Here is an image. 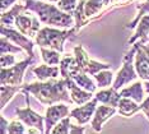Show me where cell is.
Returning <instances> with one entry per match:
<instances>
[{"label": "cell", "instance_id": "7402d4cb", "mask_svg": "<svg viewBox=\"0 0 149 134\" xmlns=\"http://www.w3.org/2000/svg\"><path fill=\"white\" fill-rule=\"evenodd\" d=\"M27 8L26 5H21V4H17L13 8L6 13H3L1 14V26L6 27V26H12L13 23H15V18L21 14L22 12H24Z\"/></svg>", "mask_w": 149, "mask_h": 134}, {"label": "cell", "instance_id": "f35d334b", "mask_svg": "<svg viewBox=\"0 0 149 134\" xmlns=\"http://www.w3.org/2000/svg\"><path fill=\"white\" fill-rule=\"evenodd\" d=\"M148 46H149V45H148Z\"/></svg>", "mask_w": 149, "mask_h": 134}, {"label": "cell", "instance_id": "5bb4252c", "mask_svg": "<svg viewBox=\"0 0 149 134\" xmlns=\"http://www.w3.org/2000/svg\"><path fill=\"white\" fill-rule=\"evenodd\" d=\"M66 84H68V88H69V91H70V96H72V100H73L74 104L83 105V104H86V102L92 100V92L82 88L72 77L66 78Z\"/></svg>", "mask_w": 149, "mask_h": 134}, {"label": "cell", "instance_id": "8fae6325", "mask_svg": "<svg viewBox=\"0 0 149 134\" xmlns=\"http://www.w3.org/2000/svg\"><path fill=\"white\" fill-rule=\"evenodd\" d=\"M1 36H5L6 39H9L10 41H13L15 45L21 46L23 50L27 51V54L29 56H33V41L31 40V37H27L26 35H23L22 32L12 28H6V27L1 26Z\"/></svg>", "mask_w": 149, "mask_h": 134}, {"label": "cell", "instance_id": "8992f818", "mask_svg": "<svg viewBox=\"0 0 149 134\" xmlns=\"http://www.w3.org/2000/svg\"><path fill=\"white\" fill-rule=\"evenodd\" d=\"M32 61H33V56H29L28 59L19 61V63L12 65V67L1 68V78H0L1 84L21 86L23 82L24 70L27 69V67H28Z\"/></svg>", "mask_w": 149, "mask_h": 134}, {"label": "cell", "instance_id": "4fadbf2b", "mask_svg": "<svg viewBox=\"0 0 149 134\" xmlns=\"http://www.w3.org/2000/svg\"><path fill=\"white\" fill-rule=\"evenodd\" d=\"M97 102H98V100L96 97L92 98L91 101L86 102L84 106H79L77 109H73L70 111V116L73 119H75L79 124H87L91 120V118L93 116V114L96 112Z\"/></svg>", "mask_w": 149, "mask_h": 134}, {"label": "cell", "instance_id": "7c38bea8", "mask_svg": "<svg viewBox=\"0 0 149 134\" xmlns=\"http://www.w3.org/2000/svg\"><path fill=\"white\" fill-rule=\"evenodd\" d=\"M15 114L18 115V118L21 121H23L24 124H27L31 128H36L38 129L41 133H45V129H43V120L45 118L41 116L38 112L33 111V110L29 107H26V109H17Z\"/></svg>", "mask_w": 149, "mask_h": 134}, {"label": "cell", "instance_id": "9c48e42d", "mask_svg": "<svg viewBox=\"0 0 149 134\" xmlns=\"http://www.w3.org/2000/svg\"><path fill=\"white\" fill-rule=\"evenodd\" d=\"M136 55H135V70L144 81H149V46L145 43L136 42Z\"/></svg>", "mask_w": 149, "mask_h": 134}, {"label": "cell", "instance_id": "4316f807", "mask_svg": "<svg viewBox=\"0 0 149 134\" xmlns=\"http://www.w3.org/2000/svg\"><path fill=\"white\" fill-rule=\"evenodd\" d=\"M1 46H0V53L1 54H18L22 53V47L18 45H13L9 42V39H6L5 36H1Z\"/></svg>", "mask_w": 149, "mask_h": 134}, {"label": "cell", "instance_id": "3957f363", "mask_svg": "<svg viewBox=\"0 0 149 134\" xmlns=\"http://www.w3.org/2000/svg\"><path fill=\"white\" fill-rule=\"evenodd\" d=\"M77 31L75 27H72L68 31H60L51 27H45L40 29L36 36V43L40 47H49L52 50H57L59 53H64V42Z\"/></svg>", "mask_w": 149, "mask_h": 134}, {"label": "cell", "instance_id": "1f68e13d", "mask_svg": "<svg viewBox=\"0 0 149 134\" xmlns=\"http://www.w3.org/2000/svg\"><path fill=\"white\" fill-rule=\"evenodd\" d=\"M15 64V58L10 54H1V68H8Z\"/></svg>", "mask_w": 149, "mask_h": 134}, {"label": "cell", "instance_id": "6da1fadb", "mask_svg": "<svg viewBox=\"0 0 149 134\" xmlns=\"http://www.w3.org/2000/svg\"><path fill=\"white\" fill-rule=\"evenodd\" d=\"M22 89L28 91L43 105H54L55 102H69L73 104L72 96H69L68 92L66 78H63L60 81H56L55 78H51L49 81H41L31 84L22 86Z\"/></svg>", "mask_w": 149, "mask_h": 134}, {"label": "cell", "instance_id": "44dd1931", "mask_svg": "<svg viewBox=\"0 0 149 134\" xmlns=\"http://www.w3.org/2000/svg\"><path fill=\"white\" fill-rule=\"evenodd\" d=\"M118 114L123 116H133L135 112L140 111V105L135 102L133 98L130 97H121L120 102H118Z\"/></svg>", "mask_w": 149, "mask_h": 134}, {"label": "cell", "instance_id": "e0dca14e", "mask_svg": "<svg viewBox=\"0 0 149 134\" xmlns=\"http://www.w3.org/2000/svg\"><path fill=\"white\" fill-rule=\"evenodd\" d=\"M79 72H82V69H80L75 56L66 55L65 58H63L60 60V74H61L63 78L73 77L74 74L79 73Z\"/></svg>", "mask_w": 149, "mask_h": 134}, {"label": "cell", "instance_id": "d4e9b609", "mask_svg": "<svg viewBox=\"0 0 149 134\" xmlns=\"http://www.w3.org/2000/svg\"><path fill=\"white\" fill-rule=\"evenodd\" d=\"M42 55V60L49 65H57L60 63V54L57 50H52V49H45V47H40Z\"/></svg>", "mask_w": 149, "mask_h": 134}, {"label": "cell", "instance_id": "836d02e7", "mask_svg": "<svg viewBox=\"0 0 149 134\" xmlns=\"http://www.w3.org/2000/svg\"><path fill=\"white\" fill-rule=\"evenodd\" d=\"M15 0H1V13H4L8 8H10V6L14 4Z\"/></svg>", "mask_w": 149, "mask_h": 134}, {"label": "cell", "instance_id": "603a6c76", "mask_svg": "<svg viewBox=\"0 0 149 134\" xmlns=\"http://www.w3.org/2000/svg\"><path fill=\"white\" fill-rule=\"evenodd\" d=\"M1 110L5 109L6 104L12 100V97L14 96V93L22 91V86H12V84H1Z\"/></svg>", "mask_w": 149, "mask_h": 134}, {"label": "cell", "instance_id": "484cf974", "mask_svg": "<svg viewBox=\"0 0 149 134\" xmlns=\"http://www.w3.org/2000/svg\"><path fill=\"white\" fill-rule=\"evenodd\" d=\"M94 79L97 81V86L100 88H106L108 86H111L113 79V74L111 70H100L98 73L94 74Z\"/></svg>", "mask_w": 149, "mask_h": 134}, {"label": "cell", "instance_id": "e575fe53", "mask_svg": "<svg viewBox=\"0 0 149 134\" xmlns=\"http://www.w3.org/2000/svg\"><path fill=\"white\" fill-rule=\"evenodd\" d=\"M0 121H1V133L3 134L8 133L9 125H8V121H6V119L4 118V115H1V118H0Z\"/></svg>", "mask_w": 149, "mask_h": 134}, {"label": "cell", "instance_id": "52a82bcc", "mask_svg": "<svg viewBox=\"0 0 149 134\" xmlns=\"http://www.w3.org/2000/svg\"><path fill=\"white\" fill-rule=\"evenodd\" d=\"M41 20L38 17H36L35 14L31 13H21L18 17L15 18V26L18 28L19 32H22L23 35L31 37V39H36L37 33L40 31L41 27Z\"/></svg>", "mask_w": 149, "mask_h": 134}, {"label": "cell", "instance_id": "4dcf8cb0", "mask_svg": "<svg viewBox=\"0 0 149 134\" xmlns=\"http://www.w3.org/2000/svg\"><path fill=\"white\" fill-rule=\"evenodd\" d=\"M8 133L9 134H23V133H27L24 126L21 121H18V120H13V121L9 124V128H8Z\"/></svg>", "mask_w": 149, "mask_h": 134}, {"label": "cell", "instance_id": "d6a6232c", "mask_svg": "<svg viewBox=\"0 0 149 134\" xmlns=\"http://www.w3.org/2000/svg\"><path fill=\"white\" fill-rule=\"evenodd\" d=\"M140 110L145 114V116L149 119V97L143 100V102L140 104Z\"/></svg>", "mask_w": 149, "mask_h": 134}, {"label": "cell", "instance_id": "f546056e", "mask_svg": "<svg viewBox=\"0 0 149 134\" xmlns=\"http://www.w3.org/2000/svg\"><path fill=\"white\" fill-rule=\"evenodd\" d=\"M57 6H59L63 12L73 14L74 10L77 9L78 4H77V0H59V1H57Z\"/></svg>", "mask_w": 149, "mask_h": 134}, {"label": "cell", "instance_id": "83f0119b", "mask_svg": "<svg viewBox=\"0 0 149 134\" xmlns=\"http://www.w3.org/2000/svg\"><path fill=\"white\" fill-rule=\"evenodd\" d=\"M69 132H70V116L63 118L51 130L52 134H68Z\"/></svg>", "mask_w": 149, "mask_h": 134}, {"label": "cell", "instance_id": "cb8c5ba5", "mask_svg": "<svg viewBox=\"0 0 149 134\" xmlns=\"http://www.w3.org/2000/svg\"><path fill=\"white\" fill-rule=\"evenodd\" d=\"M72 78L82 88L87 89V91H89V92H92V93H93V92H96V89L98 87V86H96V83H94V82L89 77H88L87 73H84V72H79V73L74 74Z\"/></svg>", "mask_w": 149, "mask_h": 134}, {"label": "cell", "instance_id": "d6986e66", "mask_svg": "<svg viewBox=\"0 0 149 134\" xmlns=\"http://www.w3.org/2000/svg\"><path fill=\"white\" fill-rule=\"evenodd\" d=\"M143 87H144V84L141 83V82H135V83L133 86H130V87L121 89L120 95H121V97H130V98H133L135 102L141 104L144 100Z\"/></svg>", "mask_w": 149, "mask_h": 134}, {"label": "cell", "instance_id": "9a60e30c", "mask_svg": "<svg viewBox=\"0 0 149 134\" xmlns=\"http://www.w3.org/2000/svg\"><path fill=\"white\" fill-rule=\"evenodd\" d=\"M115 112H116V107H113V106L104 105V104L102 106H98L92 120V128L96 132H101L102 130V124L106 120L110 119L112 115H115Z\"/></svg>", "mask_w": 149, "mask_h": 134}, {"label": "cell", "instance_id": "5b68a950", "mask_svg": "<svg viewBox=\"0 0 149 134\" xmlns=\"http://www.w3.org/2000/svg\"><path fill=\"white\" fill-rule=\"evenodd\" d=\"M135 54H136V45H134L130 49V51H127L126 55L124 56L123 68H121V70H118L116 79H115L113 86H112L115 89H120L124 84H127V83H130V82L136 79L138 73H136V70H135V65L133 64Z\"/></svg>", "mask_w": 149, "mask_h": 134}, {"label": "cell", "instance_id": "7a4b0ae2", "mask_svg": "<svg viewBox=\"0 0 149 134\" xmlns=\"http://www.w3.org/2000/svg\"><path fill=\"white\" fill-rule=\"evenodd\" d=\"M26 8L35 12L42 23L50 26H57L63 28H72L74 23L73 14L63 12L59 6L54 4H46L38 0H27Z\"/></svg>", "mask_w": 149, "mask_h": 134}, {"label": "cell", "instance_id": "f1b7e54d", "mask_svg": "<svg viewBox=\"0 0 149 134\" xmlns=\"http://www.w3.org/2000/svg\"><path fill=\"white\" fill-rule=\"evenodd\" d=\"M138 8H139L138 15L135 17V19L130 23V25H127V26H126V28H129V29L135 28V27L138 26V23H139V20H140L141 17L145 15L147 13H149V0H145V1H144V3H141V4H138Z\"/></svg>", "mask_w": 149, "mask_h": 134}, {"label": "cell", "instance_id": "d590c367", "mask_svg": "<svg viewBox=\"0 0 149 134\" xmlns=\"http://www.w3.org/2000/svg\"><path fill=\"white\" fill-rule=\"evenodd\" d=\"M86 132V129L83 128V126H77V125H73V124H70V132L69 133H84Z\"/></svg>", "mask_w": 149, "mask_h": 134}, {"label": "cell", "instance_id": "ffe728a7", "mask_svg": "<svg viewBox=\"0 0 149 134\" xmlns=\"http://www.w3.org/2000/svg\"><path fill=\"white\" fill-rule=\"evenodd\" d=\"M33 73L36 74V77L38 78L40 81H49L51 78H57V75L60 73V68L54 65V67H50L46 63L42 65H38V67L33 68Z\"/></svg>", "mask_w": 149, "mask_h": 134}, {"label": "cell", "instance_id": "8d00e7d4", "mask_svg": "<svg viewBox=\"0 0 149 134\" xmlns=\"http://www.w3.org/2000/svg\"><path fill=\"white\" fill-rule=\"evenodd\" d=\"M144 89H145V92L147 93H149V81H144Z\"/></svg>", "mask_w": 149, "mask_h": 134}, {"label": "cell", "instance_id": "ba28073f", "mask_svg": "<svg viewBox=\"0 0 149 134\" xmlns=\"http://www.w3.org/2000/svg\"><path fill=\"white\" fill-rule=\"evenodd\" d=\"M74 54H75L77 61H78V64H79L82 72H84V73H87V74L89 73V74L94 75L100 70L108 69V68H110L108 64H101V63H98V61L92 60L88 56V54L84 51L82 46H77L75 49H74Z\"/></svg>", "mask_w": 149, "mask_h": 134}, {"label": "cell", "instance_id": "2e32d148", "mask_svg": "<svg viewBox=\"0 0 149 134\" xmlns=\"http://www.w3.org/2000/svg\"><path fill=\"white\" fill-rule=\"evenodd\" d=\"M149 40V14H145L140 18L135 35L127 40V45H133L138 41L139 43H147Z\"/></svg>", "mask_w": 149, "mask_h": 134}, {"label": "cell", "instance_id": "ac0fdd59", "mask_svg": "<svg viewBox=\"0 0 149 134\" xmlns=\"http://www.w3.org/2000/svg\"><path fill=\"white\" fill-rule=\"evenodd\" d=\"M96 98L100 102H102L104 105H110L113 107H117L118 102L121 100V95L117 93V89H115L113 87L110 89H103V91H98L96 95Z\"/></svg>", "mask_w": 149, "mask_h": 134}, {"label": "cell", "instance_id": "74e56055", "mask_svg": "<svg viewBox=\"0 0 149 134\" xmlns=\"http://www.w3.org/2000/svg\"><path fill=\"white\" fill-rule=\"evenodd\" d=\"M49 1H52V3H57L59 0H49Z\"/></svg>", "mask_w": 149, "mask_h": 134}, {"label": "cell", "instance_id": "277c9868", "mask_svg": "<svg viewBox=\"0 0 149 134\" xmlns=\"http://www.w3.org/2000/svg\"><path fill=\"white\" fill-rule=\"evenodd\" d=\"M113 1L115 0H80L73 13L75 18V28L78 29L84 26L91 19V17L100 14L104 8L113 4Z\"/></svg>", "mask_w": 149, "mask_h": 134}, {"label": "cell", "instance_id": "30bf717a", "mask_svg": "<svg viewBox=\"0 0 149 134\" xmlns=\"http://www.w3.org/2000/svg\"><path fill=\"white\" fill-rule=\"evenodd\" d=\"M69 115V107L66 105L57 104L54 106H50L46 110V116H45V133L49 134L51 133L52 128L57 123L60 121L63 118Z\"/></svg>", "mask_w": 149, "mask_h": 134}]
</instances>
